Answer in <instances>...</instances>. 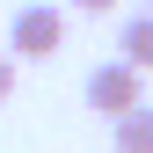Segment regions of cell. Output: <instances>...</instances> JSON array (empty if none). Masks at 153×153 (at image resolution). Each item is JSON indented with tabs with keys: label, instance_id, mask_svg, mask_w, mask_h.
I'll list each match as a JSON object with an SVG mask.
<instances>
[{
	"label": "cell",
	"instance_id": "obj_7",
	"mask_svg": "<svg viewBox=\"0 0 153 153\" xmlns=\"http://www.w3.org/2000/svg\"><path fill=\"white\" fill-rule=\"evenodd\" d=\"M139 7H153V0H139Z\"/></svg>",
	"mask_w": 153,
	"mask_h": 153
},
{
	"label": "cell",
	"instance_id": "obj_1",
	"mask_svg": "<svg viewBox=\"0 0 153 153\" xmlns=\"http://www.w3.org/2000/svg\"><path fill=\"white\" fill-rule=\"evenodd\" d=\"M59 44H66V7L29 0V7L7 15V59H51Z\"/></svg>",
	"mask_w": 153,
	"mask_h": 153
},
{
	"label": "cell",
	"instance_id": "obj_5",
	"mask_svg": "<svg viewBox=\"0 0 153 153\" xmlns=\"http://www.w3.org/2000/svg\"><path fill=\"white\" fill-rule=\"evenodd\" d=\"M15 95V59H7V44H0V102Z\"/></svg>",
	"mask_w": 153,
	"mask_h": 153
},
{
	"label": "cell",
	"instance_id": "obj_4",
	"mask_svg": "<svg viewBox=\"0 0 153 153\" xmlns=\"http://www.w3.org/2000/svg\"><path fill=\"white\" fill-rule=\"evenodd\" d=\"M109 139L117 153H153V102H131L124 117H109Z\"/></svg>",
	"mask_w": 153,
	"mask_h": 153
},
{
	"label": "cell",
	"instance_id": "obj_3",
	"mask_svg": "<svg viewBox=\"0 0 153 153\" xmlns=\"http://www.w3.org/2000/svg\"><path fill=\"white\" fill-rule=\"evenodd\" d=\"M117 59L139 66V73H153V7H139V15L117 22Z\"/></svg>",
	"mask_w": 153,
	"mask_h": 153
},
{
	"label": "cell",
	"instance_id": "obj_6",
	"mask_svg": "<svg viewBox=\"0 0 153 153\" xmlns=\"http://www.w3.org/2000/svg\"><path fill=\"white\" fill-rule=\"evenodd\" d=\"M73 7H80V15H117L124 0H73Z\"/></svg>",
	"mask_w": 153,
	"mask_h": 153
},
{
	"label": "cell",
	"instance_id": "obj_2",
	"mask_svg": "<svg viewBox=\"0 0 153 153\" xmlns=\"http://www.w3.org/2000/svg\"><path fill=\"white\" fill-rule=\"evenodd\" d=\"M88 109H95V117H124V109L131 102H146V73L139 66H124V59H109V66H95L88 73Z\"/></svg>",
	"mask_w": 153,
	"mask_h": 153
}]
</instances>
